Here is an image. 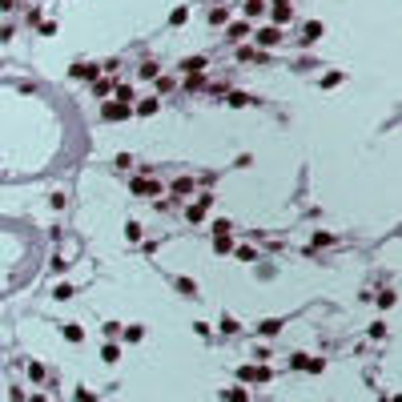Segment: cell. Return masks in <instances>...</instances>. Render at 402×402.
<instances>
[{"label":"cell","mask_w":402,"mask_h":402,"mask_svg":"<svg viewBox=\"0 0 402 402\" xmlns=\"http://www.w3.org/2000/svg\"><path fill=\"white\" fill-rule=\"evenodd\" d=\"M101 358H105L109 366H113V362H121V346H117V342H109V346L101 350Z\"/></svg>","instance_id":"d6986e66"},{"label":"cell","mask_w":402,"mask_h":402,"mask_svg":"<svg viewBox=\"0 0 402 402\" xmlns=\"http://www.w3.org/2000/svg\"><path fill=\"white\" fill-rule=\"evenodd\" d=\"M205 65H209L205 56H189V60H181V73H189V77H193V73H201Z\"/></svg>","instance_id":"7c38bea8"},{"label":"cell","mask_w":402,"mask_h":402,"mask_svg":"<svg viewBox=\"0 0 402 402\" xmlns=\"http://www.w3.org/2000/svg\"><path fill=\"white\" fill-rule=\"evenodd\" d=\"M282 330H286V318H266V322L258 326V334H262V338H277Z\"/></svg>","instance_id":"8992f818"},{"label":"cell","mask_w":402,"mask_h":402,"mask_svg":"<svg viewBox=\"0 0 402 402\" xmlns=\"http://www.w3.org/2000/svg\"><path fill=\"white\" fill-rule=\"evenodd\" d=\"M185 20H189V8H173V12H169V24H173V28L185 24Z\"/></svg>","instance_id":"603a6c76"},{"label":"cell","mask_w":402,"mask_h":402,"mask_svg":"<svg viewBox=\"0 0 402 402\" xmlns=\"http://www.w3.org/2000/svg\"><path fill=\"white\" fill-rule=\"evenodd\" d=\"M69 77H73V81H97V77H101V65H97V60H89V65H85V60H77V65L69 69Z\"/></svg>","instance_id":"6da1fadb"},{"label":"cell","mask_w":402,"mask_h":402,"mask_svg":"<svg viewBox=\"0 0 402 402\" xmlns=\"http://www.w3.org/2000/svg\"><path fill=\"white\" fill-rule=\"evenodd\" d=\"M101 117H105V121H129V117H133V109H129V105H121V101H105Z\"/></svg>","instance_id":"3957f363"},{"label":"cell","mask_w":402,"mask_h":402,"mask_svg":"<svg viewBox=\"0 0 402 402\" xmlns=\"http://www.w3.org/2000/svg\"><path fill=\"white\" fill-rule=\"evenodd\" d=\"M125 237H129V241H141V225L129 222V225H125Z\"/></svg>","instance_id":"4dcf8cb0"},{"label":"cell","mask_w":402,"mask_h":402,"mask_svg":"<svg viewBox=\"0 0 402 402\" xmlns=\"http://www.w3.org/2000/svg\"><path fill=\"white\" fill-rule=\"evenodd\" d=\"M161 109V101L157 97H145V101H137V109H133V117H153V113H157Z\"/></svg>","instance_id":"52a82bcc"},{"label":"cell","mask_w":402,"mask_h":402,"mask_svg":"<svg viewBox=\"0 0 402 402\" xmlns=\"http://www.w3.org/2000/svg\"><path fill=\"white\" fill-rule=\"evenodd\" d=\"M222 330H225V334H237V322H233L229 314H222Z\"/></svg>","instance_id":"1f68e13d"},{"label":"cell","mask_w":402,"mask_h":402,"mask_svg":"<svg viewBox=\"0 0 402 402\" xmlns=\"http://www.w3.org/2000/svg\"><path fill=\"white\" fill-rule=\"evenodd\" d=\"M52 298H56V302H69V298H73V286H56Z\"/></svg>","instance_id":"f1b7e54d"},{"label":"cell","mask_w":402,"mask_h":402,"mask_svg":"<svg viewBox=\"0 0 402 402\" xmlns=\"http://www.w3.org/2000/svg\"><path fill=\"white\" fill-rule=\"evenodd\" d=\"M225 20H229L225 8H213V12H209V24H225Z\"/></svg>","instance_id":"83f0119b"},{"label":"cell","mask_w":402,"mask_h":402,"mask_svg":"<svg viewBox=\"0 0 402 402\" xmlns=\"http://www.w3.org/2000/svg\"><path fill=\"white\" fill-rule=\"evenodd\" d=\"M245 33H250V24H245V20L241 24H229V41H241Z\"/></svg>","instance_id":"d4e9b609"},{"label":"cell","mask_w":402,"mask_h":402,"mask_svg":"<svg viewBox=\"0 0 402 402\" xmlns=\"http://www.w3.org/2000/svg\"><path fill=\"white\" fill-rule=\"evenodd\" d=\"M92 89H97V97H109V92H113V81H109V77H97V81H92Z\"/></svg>","instance_id":"ffe728a7"},{"label":"cell","mask_w":402,"mask_h":402,"mask_svg":"<svg viewBox=\"0 0 402 402\" xmlns=\"http://www.w3.org/2000/svg\"><path fill=\"white\" fill-rule=\"evenodd\" d=\"M222 398L225 402H250V390H245V386H229V390H222Z\"/></svg>","instance_id":"8fae6325"},{"label":"cell","mask_w":402,"mask_h":402,"mask_svg":"<svg viewBox=\"0 0 402 402\" xmlns=\"http://www.w3.org/2000/svg\"><path fill=\"white\" fill-rule=\"evenodd\" d=\"M374 302H378V306H382V310H386V306H394V302H398V294H394V290H386V294H378Z\"/></svg>","instance_id":"484cf974"},{"label":"cell","mask_w":402,"mask_h":402,"mask_svg":"<svg viewBox=\"0 0 402 402\" xmlns=\"http://www.w3.org/2000/svg\"><path fill=\"white\" fill-rule=\"evenodd\" d=\"M133 193L149 197V193H161V185H157V181H149V177H137V181H133Z\"/></svg>","instance_id":"ba28073f"},{"label":"cell","mask_w":402,"mask_h":402,"mask_svg":"<svg viewBox=\"0 0 402 402\" xmlns=\"http://www.w3.org/2000/svg\"><path fill=\"white\" fill-rule=\"evenodd\" d=\"M65 330V342H85V330L77 326V322H69V326H60Z\"/></svg>","instance_id":"2e32d148"},{"label":"cell","mask_w":402,"mask_h":402,"mask_svg":"<svg viewBox=\"0 0 402 402\" xmlns=\"http://www.w3.org/2000/svg\"><path fill=\"white\" fill-rule=\"evenodd\" d=\"M137 77H141V81H157V77H161V65H157V60H145V65L137 69Z\"/></svg>","instance_id":"30bf717a"},{"label":"cell","mask_w":402,"mask_h":402,"mask_svg":"<svg viewBox=\"0 0 402 402\" xmlns=\"http://www.w3.org/2000/svg\"><path fill=\"white\" fill-rule=\"evenodd\" d=\"M233 254H237V262H254V258H258V250H254V245H237Z\"/></svg>","instance_id":"44dd1931"},{"label":"cell","mask_w":402,"mask_h":402,"mask_svg":"<svg viewBox=\"0 0 402 402\" xmlns=\"http://www.w3.org/2000/svg\"><path fill=\"white\" fill-rule=\"evenodd\" d=\"M77 402H97V394H92L89 386H77Z\"/></svg>","instance_id":"f546056e"},{"label":"cell","mask_w":402,"mask_h":402,"mask_svg":"<svg viewBox=\"0 0 402 402\" xmlns=\"http://www.w3.org/2000/svg\"><path fill=\"white\" fill-rule=\"evenodd\" d=\"M322 358H310V354H294V370H306V374H322Z\"/></svg>","instance_id":"5b68a950"},{"label":"cell","mask_w":402,"mask_h":402,"mask_svg":"<svg viewBox=\"0 0 402 402\" xmlns=\"http://www.w3.org/2000/svg\"><path fill=\"white\" fill-rule=\"evenodd\" d=\"M322 33H326V24H322V20H310V24H306V45H314Z\"/></svg>","instance_id":"5bb4252c"},{"label":"cell","mask_w":402,"mask_h":402,"mask_svg":"<svg viewBox=\"0 0 402 402\" xmlns=\"http://www.w3.org/2000/svg\"><path fill=\"white\" fill-rule=\"evenodd\" d=\"M145 338V326H125V342H141Z\"/></svg>","instance_id":"7402d4cb"},{"label":"cell","mask_w":402,"mask_h":402,"mask_svg":"<svg viewBox=\"0 0 402 402\" xmlns=\"http://www.w3.org/2000/svg\"><path fill=\"white\" fill-rule=\"evenodd\" d=\"M269 16H273V24H277V28H282V24H290V20H294L290 0H269Z\"/></svg>","instance_id":"7a4b0ae2"},{"label":"cell","mask_w":402,"mask_h":402,"mask_svg":"<svg viewBox=\"0 0 402 402\" xmlns=\"http://www.w3.org/2000/svg\"><path fill=\"white\" fill-rule=\"evenodd\" d=\"M213 250H218V254H233V237L229 233H213Z\"/></svg>","instance_id":"4fadbf2b"},{"label":"cell","mask_w":402,"mask_h":402,"mask_svg":"<svg viewBox=\"0 0 402 402\" xmlns=\"http://www.w3.org/2000/svg\"><path fill=\"white\" fill-rule=\"evenodd\" d=\"M113 92H117V101H121V105H129V101H133V85H121V81H117Z\"/></svg>","instance_id":"ac0fdd59"},{"label":"cell","mask_w":402,"mask_h":402,"mask_svg":"<svg viewBox=\"0 0 402 402\" xmlns=\"http://www.w3.org/2000/svg\"><path fill=\"white\" fill-rule=\"evenodd\" d=\"M193 189H197L193 177H177V181H173V197H189Z\"/></svg>","instance_id":"9c48e42d"},{"label":"cell","mask_w":402,"mask_h":402,"mask_svg":"<svg viewBox=\"0 0 402 402\" xmlns=\"http://www.w3.org/2000/svg\"><path fill=\"white\" fill-rule=\"evenodd\" d=\"M41 37H56V20H45L41 24Z\"/></svg>","instance_id":"836d02e7"},{"label":"cell","mask_w":402,"mask_h":402,"mask_svg":"<svg viewBox=\"0 0 402 402\" xmlns=\"http://www.w3.org/2000/svg\"><path fill=\"white\" fill-rule=\"evenodd\" d=\"M342 81H346V73H338V69H334V73H326V77H322L318 85H322V89H338Z\"/></svg>","instance_id":"e0dca14e"},{"label":"cell","mask_w":402,"mask_h":402,"mask_svg":"<svg viewBox=\"0 0 402 402\" xmlns=\"http://www.w3.org/2000/svg\"><path fill=\"white\" fill-rule=\"evenodd\" d=\"M28 378L41 382V378H45V366H41V362H28Z\"/></svg>","instance_id":"4316f807"},{"label":"cell","mask_w":402,"mask_h":402,"mask_svg":"<svg viewBox=\"0 0 402 402\" xmlns=\"http://www.w3.org/2000/svg\"><path fill=\"white\" fill-rule=\"evenodd\" d=\"M370 338H386V322H374V326H370Z\"/></svg>","instance_id":"e575fe53"},{"label":"cell","mask_w":402,"mask_h":402,"mask_svg":"<svg viewBox=\"0 0 402 402\" xmlns=\"http://www.w3.org/2000/svg\"><path fill=\"white\" fill-rule=\"evenodd\" d=\"M241 12L245 16H262L266 12V0H241Z\"/></svg>","instance_id":"9a60e30c"},{"label":"cell","mask_w":402,"mask_h":402,"mask_svg":"<svg viewBox=\"0 0 402 402\" xmlns=\"http://www.w3.org/2000/svg\"><path fill=\"white\" fill-rule=\"evenodd\" d=\"M229 105L233 109H245V105H250V92H229Z\"/></svg>","instance_id":"cb8c5ba5"},{"label":"cell","mask_w":402,"mask_h":402,"mask_svg":"<svg viewBox=\"0 0 402 402\" xmlns=\"http://www.w3.org/2000/svg\"><path fill=\"white\" fill-rule=\"evenodd\" d=\"M262 48H273V45H282V28L277 24H269V28H258V37H254Z\"/></svg>","instance_id":"277c9868"},{"label":"cell","mask_w":402,"mask_h":402,"mask_svg":"<svg viewBox=\"0 0 402 402\" xmlns=\"http://www.w3.org/2000/svg\"><path fill=\"white\" fill-rule=\"evenodd\" d=\"M177 286H181V294H197V282H189V277H181Z\"/></svg>","instance_id":"d6a6232c"}]
</instances>
